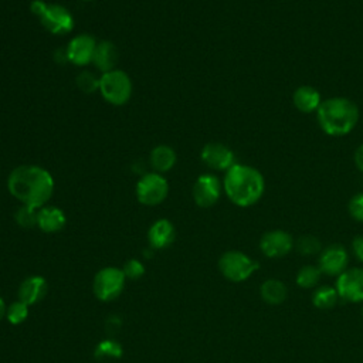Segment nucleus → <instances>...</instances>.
<instances>
[{"mask_svg": "<svg viewBox=\"0 0 363 363\" xmlns=\"http://www.w3.org/2000/svg\"><path fill=\"white\" fill-rule=\"evenodd\" d=\"M7 189L21 204L41 208L52 196L54 179L48 170L40 166L23 164L9 174Z\"/></svg>", "mask_w": 363, "mask_h": 363, "instance_id": "f257e3e1", "label": "nucleus"}, {"mask_svg": "<svg viewBox=\"0 0 363 363\" xmlns=\"http://www.w3.org/2000/svg\"><path fill=\"white\" fill-rule=\"evenodd\" d=\"M223 187L235 206L250 207L262 197L265 180L255 167L235 163L225 172Z\"/></svg>", "mask_w": 363, "mask_h": 363, "instance_id": "f03ea898", "label": "nucleus"}, {"mask_svg": "<svg viewBox=\"0 0 363 363\" xmlns=\"http://www.w3.org/2000/svg\"><path fill=\"white\" fill-rule=\"evenodd\" d=\"M318 123L329 136H345L350 133L359 121L357 105L343 96L322 101L318 111Z\"/></svg>", "mask_w": 363, "mask_h": 363, "instance_id": "7ed1b4c3", "label": "nucleus"}, {"mask_svg": "<svg viewBox=\"0 0 363 363\" xmlns=\"http://www.w3.org/2000/svg\"><path fill=\"white\" fill-rule=\"evenodd\" d=\"M30 9L40 18V23L52 34H67L74 28L71 13L61 4H48L44 0H33Z\"/></svg>", "mask_w": 363, "mask_h": 363, "instance_id": "20e7f679", "label": "nucleus"}, {"mask_svg": "<svg viewBox=\"0 0 363 363\" xmlns=\"http://www.w3.org/2000/svg\"><path fill=\"white\" fill-rule=\"evenodd\" d=\"M258 268V262L238 250L225 251L218 259V269L221 275L231 282H242L248 279Z\"/></svg>", "mask_w": 363, "mask_h": 363, "instance_id": "39448f33", "label": "nucleus"}, {"mask_svg": "<svg viewBox=\"0 0 363 363\" xmlns=\"http://www.w3.org/2000/svg\"><path fill=\"white\" fill-rule=\"evenodd\" d=\"M99 92L112 105H125L132 95V81L122 69H112L99 77Z\"/></svg>", "mask_w": 363, "mask_h": 363, "instance_id": "423d86ee", "label": "nucleus"}, {"mask_svg": "<svg viewBox=\"0 0 363 363\" xmlns=\"http://www.w3.org/2000/svg\"><path fill=\"white\" fill-rule=\"evenodd\" d=\"M126 277L122 268L105 267L99 269L92 281V292L96 299L102 302H111L121 296L125 288Z\"/></svg>", "mask_w": 363, "mask_h": 363, "instance_id": "0eeeda50", "label": "nucleus"}, {"mask_svg": "<svg viewBox=\"0 0 363 363\" xmlns=\"http://www.w3.org/2000/svg\"><path fill=\"white\" fill-rule=\"evenodd\" d=\"M169 183L160 173H146L136 184V197L145 206H157L167 197Z\"/></svg>", "mask_w": 363, "mask_h": 363, "instance_id": "6e6552de", "label": "nucleus"}, {"mask_svg": "<svg viewBox=\"0 0 363 363\" xmlns=\"http://www.w3.org/2000/svg\"><path fill=\"white\" fill-rule=\"evenodd\" d=\"M335 288L342 299L363 302V268H350L342 272Z\"/></svg>", "mask_w": 363, "mask_h": 363, "instance_id": "1a4fd4ad", "label": "nucleus"}, {"mask_svg": "<svg viewBox=\"0 0 363 363\" xmlns=\"http://www.w3.org/2000/svg\"><path fill=\"white\" fill-rule=\"evenodd\" d=\"M221 194V183L214 174H201L193 184V199L199 207L214 206Z\"/></svg>", "mask_w": 363, "mask_h": 363, "instance_id": "9d476101", "label": "nucleus"}, {"mask_svg": "<svg viewBox=\"0 0 363 363\" xmlns=\"http://www.w3.org/2000/svg\"><path fill=\"white\" fill-rule=\"evenodd\" d=\"M259 248L268 258H281L294 248V238L284 230H271L261 237Z\"/></svg>", "mask_w": 363, "mask_h": 363, "instance_id": "9b49d317", "label": "nucleus"}, {"mask_svg": "<svg viewBox=\"0 0 363 363\" xmlns=\"http://www.w3.org/2000/svg\"><path fill=\"white\" fill-rule=\"evenodd\" d=\"M347 262H349V254L346 248L340 244H332L320 251L319 269L326 275L339 277L342 272L346 271Z\"/></svg>", "mask_w": 363, "mask_h": 363, "instance_id": "f8f14e48", "label": "nucleus"}, {"mask_svg": "<svg viewBox=\"0 0 363 363\" xmlns=\"http://www.w3.org/2000/svg\"><path fill=\"white\" fill-rule=\"evenodd\" d=\"M96 44V40L89 34H79L74 37L65 50L67 60L75 65H86L92 62Z\"/></svg>", "mask_w": 363, "mask_h": 363, "instance_id": "ddd939ff", "label": "nucleus"}, {"mask_svg": "<svg viewBox=\"0 0 363 363\" xmlns=\"http://www.w3.org/2000/svg\"><path fill=\"white\" fill-rule=\"evenodd\" d=\"M201 160L211 169L228 170L235 164L234 152L218 142H210L201 149Z\"/></svg>", "mask_w": 363, "mask_h": 363, "instance_id": "4468645a", "label": "nucleus"}, {"mask_svg": "<svg viewBox=\"0 0 363 363\" xmlns=\"http://www.w3.org/2000/svg\"><path fill=\"white\" fill-rule=\"evenodd\" d=\"M47 291H48V284L45 278L41 275H31V277H27L20 284L17 295H18V301L31 306L40 302L41 299H44V296L47 295Z\"/></svg>", "mask_w": 363, "mask_h": 363, "instance_id": "2eb2a0df", "label": "nucleus"}, {"mask_svg": "<svg viewBox=\"0 0 363 363\" xmlns=\"http://www.w3.org/2000/svg\"><path fill=\"white\" fill-rule=\"evenodd\" d=\"M176 238V230L174 225L172 224V221H169L167 218H159L156 220L149 231H147V240H149V245L153 250H163L167 248L169 245L173 244Z\"/></svg>", "mask_w": 363, "mask_h": 363, "instance_id": "dca6fc26", "label": "nucleus"}, {"mask_svg": "<svg viewBox=\"0 0 363 363\" xmlns=\"http://www.w3.org/2000/svg\"><path fill=\"white\" fill-rule=\"evenodd\" d=\"M65 213L55 206H43L37 211V227L44 233H57L65 227Z\"/></svg>", "mask_w": 363, "mask_h": 363, "instance_id": "f3484780", "label": "nucleus"}, {"mask_svg": "<svg viewBox=\"0 0 363 363\" xmlns=\"http://www.w3.org/2000/svg\"><path fill=\"white\" fill-rule=\"evenodd\" d=\"M292 101L295 108L303 113H311L313 111H318L319 105L322 104L319 91L311 85L298 86L292 95Z\"/></svg>", "mask_w": 363, "mask_h": 363, "instance_id": "a211bd4d", "label": "nucleus"}, {"mask_svg": "<svg viewBox=\"0 0 363 363\" xmlns=\"http://www.w3.org/2000/svg\"><path fill=\"white\" fill-rule=\"evenodd\" d=\"M116 60H118V50L111 41H101L96 44L92 62L102 74L115 69Z\"/></svg>", "mask_w": 363, "mask_h": 363, "instance_id": "6ab92c4d", "label": "nucleus"}, {"mask_svg": "<svg viewBox=\"0 0 363 363\" xmlns=\"http://www.w3.org/2000/svg\"><path fill=\"white\" fill-rule=\"evenodd\" d=\"M259 294H261V298L267 303L279 305L286 299L288 289H286V285L282 281L275 279V278H269V279H267L261 284Z\"/></svg>", "mask_w": 363, "mask_h": 363, "instance_id": "aec40b11", "label": "nucleus"}, {"mask_svg": "<svg viewBox=\"0 0 363 363\" xmlns=\"http://www.w3.org/2000/svg\"><path fill=\"white\" fill-rule=\"evenodd\" d=\"M176 152L166 145H159L150 152V164L156 173L167 172L176 164Z\"/></svg>", "mask_w": 363, "mask_h": 363, "instance_id": "412c9836", "label": "nucleus"}, {"mask_svg": "<svg viewBox=\"0 0 363 363\" xmlns=\"http://www.w3.org/2000/svg\"><path fill=\"white\" fill-rule=\"evenodd\" d=\"M337 298H339V294H337L336 288L323 285V286H319L318 289H315V292L312 295V303L319 309H330L336 305Z\"/></svg>", "mask_w": 363, "mask_h": 363, "instance_id": "4be33fe9", "label": "nucleus"}, {"mask_svg": "<svg viewBox=\"0 0 363 363\" xmlns=\"http://www.w3.org/2000/svg\"><path fill=\"white\" fill-rule=\"evenodd\" d=\"M123 353V349L119 342L115 339H104L95 347L96 359H119Z\"/></svg>", "mask_w": 363, "mask_h": 363, "instance_id": "5701e85b", "label": "nucleus"}, {"mask_svg": "<svg viewBox=\"0 0 363 363\" xmlns=\"http://www.w3.org/2000/svg\"><path fill=\"white\" fill-rule=\"evenodd\" d=\"M320 274H322V272H320L319 267H315V265H303V267L298 271L295 281H296L298 286H301V288H305V289L313 288V286H316V284L319 282Z\"/></svg>", "mask_w": 363, "mask_h": 363, "instance_id": "b1692460", "label": "nucleus"}, {"mask_svg": "<svg viewBox=\"0 0 363 363\" xmlns=\"http://www.w3.org/2000/svg\"><path fill=\"white\" fill-rule=\"evenodd\" d=\"M28 313H30V311H28V305L27 303L21 302V301H14L13 303H10L7 306L6 319L11 325H21L23 322L27 320Z\"/></svg>", "mask_w": 363, "mask_h": 363, "instance_id": "393cba45", "label": "nucleus"}, {"mask_svg": "<svg viewBox=\"0 0 363 363\" xmlns=\"http://www.w3.org/2000/svg\"><path fill=\"white\" fill-rule=\"evenodd\" d=\"M37 211L38 208L30 207V206H21L16 214H14V220L16 223L23 227V228H31L37 225Z\"/></svg>", "mask_w": 363, "mask_h": 363, "instance_id": "a878e982", "label": "nucleus"}, {"mask_svg": "<svg viewBox=\"0 0 363 363\" xmlns=\"http://www.w3.org/2000/svg\"><path fill=\"white\" fill-rule=\"evenodd\" d=\"M296 250L302 255H315L322 251V245L315 235H302L296 241Z\"/></svg>", "mask_w": 363, "mask_h": 363, "instance_id": "bb28decb", "label": "nucleus"}, {"mask_svg": "<svg viewBox=\"0 0 363 363\" xmlns=\"http://www.w3.org/2000/svg\"><path fill=\"white\" fill-rule=\"evenodd\" d=\"M75 82H77V86L85 94H92L96 89L99 91V78L91 71L79 72Z\"/></svg>", "mask_w": 363, "mask_h": 363, "instance_id": "cd10ccee", "label": "nucleus"}, {"mask_svg": "<svg viewBox=\"0 0 363 363\" xmlns=\"http://www.w3.org/2000/svg\"><path fill=\"white\" fill-rule=\"evenodd\" d=\"M126 279H139L145 274V265L138 258H130L125 262L122 268Z\"/></svg>", "mask_w": 363, "mask_h": 363, "instance_id": "c85d7f7f", "label": "nucleus"}, {"mask_svg": "<svg viewBox=\"0 0 363 363\" xmlns=\"http://www.w3.org/2000/svg\"><path fill=\"white\" fill-rule=\"evenodd\" d=\"M349 213L354 220L363 223V193H359L350 199Z\"/></svg>", "mask_w": 363, "mask_h": 363, "instance_id": "c756f323", "label": "nucleus"}, {"mask_svg": "<svg viewBox=\"0 0 363 363\" xmlns=\"http://www.w3.org/2000/svg\"><path fill=\"white\" fill-rule=\"evenodd\" d=\"M352 251L354 254V257L363 262V235H357L353 238L352 241Z\"/></svg>", "mask_w": 363, "mask_h": 363, "instance_id": "7c9ffc66", "label": "nucleus"}, {"mask_svg": "<svg viewBox=\"0 0 363 363\" xmlns=\"http://www.w3.org/2000/svg\"><path fill=\"white\" fill-rule=\"evenodd\" d=\"M354 164H356V167L360 170V172H363V143L354 150Z\"/></svg>", "mask_w": 363, "mask_h": 363, "instance_id": "2f4dec72", "label": "nucleus"}, {"mask_svg": "<svg viewBox=\"0 0 363 363\" xmlns=\"http://www.w3.org/2000/svg\"><path fill=\"white\" fill-rule=\"evenodd\" d=\"M6 311H7L6 302H4V299L0 296V320H1L3 318H6Z\"/></svg>", "mask_w": 363, "mask_h": 363, "instance_id": "473e14b6", "label": "nucleus"}, {"mask_svg": "<svg viewBox=\"0 0 363 363\" xmlns=\"http://www.w3.org/2000/svg\"><path fill=\"white\" fill-rule=\"evenodd\" d=\"M362 315H363V306H362Z\"/></svg>", "mask_w": 363, "mask_h": 363, "instance_id": "72a5a7b5", "label": "nucleus"}, {"mask_svg": "<svg viewBox=\"0 0 363 363\" xmlns=\"http://www.w3.org/2000/svg\"><path fill=\"white\" fill-rule=\"evenodd\" d=\"M85 1H92V0H85Z\"/></svg>", "mask_w": 363, "mask_h": 363, "instance_id": "f704fd0d", "label": "nucleus"}]
</instances>
